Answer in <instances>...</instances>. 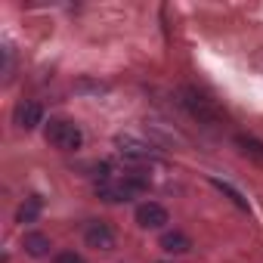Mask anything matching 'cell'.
Returning <instances> with one entry per match:
<instances>
[{
    "label": "cell",
    "instance_id": "cell-1",
    "mask_svg": "<svg viewBox=\"0 0 263 263\" xmlns=\"http://www.w3.org/2000/svg\"><path fill=\"white\" fill-rule=\"evenodd\" d=\"M47 143L56 146L59 152H78L81 143H84V134H81V127L65 121V118H53L47 124Z\"/></svg>",
    "mask_w": 263,
    "mask_h": 263
},
{
    "label": "cell",
    "instance_id": "cell-2",
    "mask_svg": "<svg viewBox=\"0 0 263 263\" xmlns=\"http://www.w3.org/2000/svg\"><path fill=\"white\" fill-rule=\"evenodd\" d=\"M180 102H183V108H186L198 124H217V121H220V108H217L204 93H198L195 87H183V90H180Z\"/></svg>",
    "mask_w": 263,
    "mask_h": 263
},
{
    "label": "cell",
    "instance_id": "cell-3",
    "mask_svg": "<svg viewBox=\"0 0 263 263\" xmlns=\"http://www.w3.org/2000/svg\"><path fill=\"white\" fill-rule=\"evenodd\" d=\"M137 223L143 229H161L164 223H171V217H167V208H161L158 201H146L137 208Z\"/></svg>",
    "mask_w": 263,
    "mask_h": 263
},
{
    "label": "cell",
    "instance_id": "cell-4",
    "mask_svg": "<svg viewBox=\"0 0 263 263\" xmlns=\"http://www.w3.org/2000/svg\"><path fill=\"white\" fill-rule=\"evenodd\" d=\"M84 241L90 245V248H96V251H111L115 248V232H111V226L108 223H87V229H84Z\"/></svg>",
    "mask_w": 263,
    "mask_h": 263
},
{
    "label": "cell",
    "instance_id": "cell-5",
    "mask_svg": "<svg viewBox=\"0 0 263 263\" xmlns=\"http://www.w3.org/2000/svg\"><path fill=\"white\" fill-rule=\"evenodd\" d=\"M118 152L127 158V161H149L152 158V146L137 140V137H118Z\"/></svg>",
    "mask_w": 263,
    "mask_h": 263
},
{
    "label": "cell",
    "instance_id": "cell-6",
    "mask_svg": "<svg viewBox=\"0 0 263 263\" xmlns=\"http://www.w3.org/2000/svg\"><path fill=\"white\" fill-rule=\"evenodd\" d=\"M96 195L108 204H118V201H127L134 198V192H130V186L124 180H105V183H96Z\"/></svg>",
    "mask_w": 263,
    "mask_h": 263
},
{
    "label": "cell",
    "instance_id": "cell-7",
    "mask_svg": "<svg viewBox=\"0 0 263 263\" xmlns=\"http://www.w3.org/2000/svg\"><path fill=\"white\" fill-rule=\"evenodd\" d=\"M41 121H44V108L37 102H19L16 105V124L22 130H34Z\"/></svg>",
    "mask_w": 263,
    "mask_h": 263
},
{
    "label": "cell",
    "instance_id": "cell-8",
    "mask_svg": "<svg viewBox=\"0 0 263 263\" xmlns=\"http://www.w3.org/2000/svg\"><path fill=\"white\" fill-rule=\"evenodd\" d=\"M189 248H192V238L186 232H180V229L161 235V251H167V254H186Z\"/></svg>",
    "mask_w": 263,
    "mask_h": 263
},
{
    "label": "cell",
    "instance_id": "cell-9",
    "mask_svg": "<svg viewBox=\"0 0 263 263\" xmlns=\"http://www.w3.org/2000/svg\"><path fill=\"white\" fill-rule=\"evenodd\" d=\"M41 211H44V201H41L37 195H31V198H25V201L19 204L16 220H19V223H34V220L41 217Z\"/></svg>",
    "mask_w": 263,
    "mask_h": 263
},
{
    "label": "cell",
    "instance_id": "cell-10",
    "mask_svg": "<svg viewBox=\"0 0 263 263\" xmlns=\"http://www.w3.org/2000/svg\"><path fill=\"white\" fill-rule=\"evenodd\" d=\"M25 251H28L31 257H44V254L50 251V238L41 235V232H31V235H25Z\"/></svg>",
    "mask_w": 263,
    "mask_h": 263
},
{
    "label": "cell",
    "instance_id": "cell-11",
    "mask_svg": "<svg viewBox=\"0 0 263 263\" xmlns=\"http://www.w3.org/2000/svg\"><path fill=\"white\" fill-rule=\"evenodd\" d=\"M211 186H214V189H220V192H223V195H226V198H229V201L235 204V208L248 211V201L241 198V192H238V189H232L229 183H223V180H217V177H211Z\"/></svg>",
    "mask_w": 263,
    "mask_h": 263
},
{
    "label": "cell",
    "instance_id": "cell-12",
    "mask_svg": "<svg viewBox=\"0 0 263 263\" xmlns=\"http://www.w3.org/2000/svg\"><path fill=\"white\" fill-rule=\"evenodd\" d=\"M235 143L241 146L245 155H254V158L263 161V143H257V140H251V137H235Z\"/></svg>",
    "mask_w": 263,
    "mask_h": 263
},
{
    "label": "cell",
    "instance_id": "cell-13",
    "mask_svg": "<svg viewBox=\"0 0 263 263\" xmlns=\"http://www.w3.org/2000/svg\"><path fill=\"white\" fill-rule=\"evenodd\" d=\"M56 263H84V257L74 254V251H62V254L56 257Z\"/></svg>",
    "mask_w": 263,
    "mask_h": 263
}]
</instances>
